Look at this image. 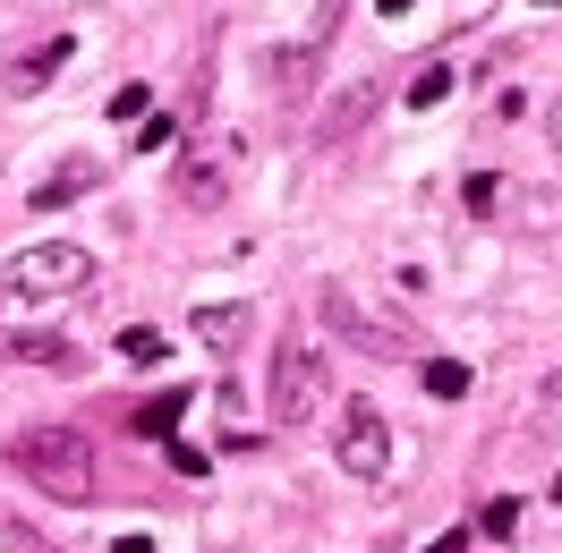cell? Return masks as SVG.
Listing matches in <instances>:
<instances>
[{
	"mask_svg": "<svg viewBox=\"0 0 562 553\" xmlns=\"http://www.w3.org/2000/svg\"><path fill=\"white\" fill-rule=\"evenodd\" d=\"M367 94H375V86H341V103L316 120V137H324V145H341V137H350V120L367 111Z\"/></svg>",
	"mask_w": 562,
	"mask_h": 553,
	"instance_id": "cell-10",
	"label": "cell"
},
{
	"mask_svg": "<svg viewBox=\"0 0 562 553\" xmlns=\"http://www.w3.org/2000/svg\"><path fill=\"white\" fill-rule=\"evenodd\" d=\"M120 358H162V332H154V324H128V332H120Z\"/></svg>",
	"mask_w": 562,
	"mask_h": 553,
	"instance_id": "cell-17",
	"label": "cell"
},
{
	"mask_svg": "<svg viewBox=\"0 0 562 553\" xmlns=\"http://www.w3.org/2000/svg\"><path fill=\"white\" fill-rule=\"evenodd\" d=\"M60 60H69V35H52L43 52H18V86H26V94H35V86H52V77H60Z\"/></svg>",
	"mask_w": 562,
	"mask_h": 553,
	"instance_id": "cell-9",
	"label": "cell"
},
{
	"mask_svg": "<svg viewBox=\"0 0 562 553\" xmlns=\"http://www.w3.org/2000/svg\"><path fill=\"white\" fill-rule=\"evenodd\" d=\"M546 145H554V154H562V94H554V103H546Z\"/></svg>",
	"mask_w": 562,
	"mask_h": 553,
	"instance_id": "cell-20",
	"label": "cell"
},
{
	"mask_svg": "<svg viewBox=\"0 0 562 553\" xmlns=\"http://www.w3.org/2000/svg\"><path fill=\"white\" fill-rule=\"evenodd\" d=\"M460 196H469V213H477V222H486V213L503 205V179H486V171H477V179H469V188H460Z\"/></svg>",
	"mask_w": 562,
	"mask_h": 553,
	"instance_id": "cell-16",
	"label": "cell"
},
{
	"mask_svg": "<svg viewBox=\"0 0 562 553\" xmlns=\"http://www.w3.org/2000/svg\"><path fill=\"white\" fill-rule=\"evenodd\" d=\"M426 553H469V528H443V537H435Z\"/></svg>",
	"mask_w": 562,
	"mask_h": 553,
	"instance_id": "cell-19",
	"label": "cell"
},
{
	"mask_svg": "<svg viewBox=\"0 0 562 553\" xmlns=\"http://www.w3.org/2000/svg\"><path fill=\"white\" fill-rule=\"evenodd\" d=\"M443 94H452V69L435 60V69H418V77H409V94H401V103H409V111H435Z\"/></svg>",
	"mask_w": 562,
	"mask_h": 553,
	"instance_id": "cell-12",
	"label": "cell"
},
{
	"mask_svg": "<svg viewBox=\"0 0 562 553\" xmlns=\"http://www.w3.org/2000/svg\"><path fill=\"white\" fill-rule=\"evenodd\" d=\"M316 307H324V324H341L350 341L384 349V358H409V324H392V315H367V307H358V298H341V290H324Z\"/></svg>",
	"mask_w": 562,
	"mask_h": 553,
	"instance_id": "cell-5",
	"label": "cell"
},
{
	"mask_svg": "<svg viewBox=\"0 0 562 553\" xmlns=\"http://www.w3.org/2000/svg\"><path fill=\"white\" fill-rule=\"evenodd\" d=\"M86 281H94V247L43 239V247H26V256L9 264V298H77Z\"/></svg>",
	"mask_w": 562,
	"mask_h": 553,
	"instance_id": "cell-3",
	"label": "cell"
},
{
	"mask_svg": "<svg viewBox=\"0 0 562 553\" xmlns=\"http://www.w3.org/2000/svg\"><path fill=\"white\" fill-rule=\"evenodd\" d=\"M333 400V366L307 332H281L273 349V426H307V417Z\"/></svg>",
	"mask_w": 562,
	"mask_h": 553,
	"instance_id": "cell-2",
	"label": "cell"
},
{
	"mask_svg": "<svg viewBox=\"0 0 562 553\" xmlns=\"http://www.w3.org/2000/svg\"><path fill=\"white\" fill-rule=\"evenodd\" d=\"M512 528H520V503H512V494H503V503H486V511H477V537H512Z\"/></svg>",
	"mask_w": 562,
	"mask_h": 553,
	"instance_id": "cell-14",
	"label": "cell"
},
{
	"mask_svg": "<svg viewBox=\"0 0 562 553\" xmlns=\"http://www.w3.org/2000/svg\"><path fill=\"white\" fill-rule=\"evenodd\" d=\"M86 188H103V162H60V171L35 188V213H60V205H77Z\"/></svg>",
	"mask_w": 562,
	"mask_h": 553,
	"instance_id": "cell-7",
	"label": "cell"
},
{
	"mask_svg": "<svg viewBox=\"0 0 562 553\" xmlns=\"http://www.w3.org/2000/svg\"><path fill=\"white\" fill-rule=\"evenodd\" d=\"M222 188H231V145H196V154H179V171H171V196L179 205H222Z\"/></svg>",
	"mask_w": 562,
	"mask_h": 553,
	"instance_id": "cell-6",
	"label": "cell"
},
{
	"mask_svg": "<svg viewBox=\"0 0 562 553\" xmlns=\"http://www.w3.org/2000/svg\"><path fill=\"white\" fill-rule=\"evenodd\" d=\"M111 120H154V86H120V94H111Z\"/></svg>",
	"mask_w": 562,
	"mask_h": 553,
	"instance_id": "cell-13",
	"label": "cell"
},
{
	"mask_svg": "<svg viewBox=\"0 0 562 553\" xmlns=\"http://www.w3.org/2000/svg\"><path fill=\"white\" fill-rule=\"evenodd\" d=\"M333 460H341V477L375 485L392 469V417L375 409V400H350V409H341V435H333Z\"/></svg>",
	"mask_w": 562,
	"mask_h": 553,
	"instance_id": "cell-4",
	"label": "cell"
},
{
	"mask_svg": "<svg viewBox=\"0 0 562 553\" xmlns=\"http://www.w3.org/2000/svg\"><path fill=\"white\" fill-rule=\"evenodd\" d=\"M196 341H205L213 358H231V349L247 341V307H196Z\"/></svg>",
	"mask_w": 562,
	"mask_h": 553,
	"instance_id": "cell-8",
	"label": "cell"
},
{
	"mask_svg": "<svg viewBox=\"0 0 562 553\" xmlns=\"http://www.w3.org/2000/svg\"><path fill=\"white\" fill-rule=\"evenodd\" d=\"M179 409H188V392H171V400H145V409H137V426H145V435H162V426H171Z\"/></svg>",
	"mask_w": 562,
	"mask_h": 553,
	"instance_id": "cell-18",
	"label": "cell"
},
{
	"mask_svg": "<svg viewBox=\"0 0 562 553\" xmlns=\"http://www.w3.org/2000/svg\"><path fill=\"white\" fill-rule=\"evenodd\" d=\"M120 553H154V545H145V537H120Z\"/></svg>",
	"mask_w": 562,
	"mask_h": 553,
	"instance_id": "cell-21",
	"label": "cell"
},
{
	"mask_svg": "<svg viewBox=\"0 0 562 553\" xmlns=\"http://www.w3.org/2000/svg\"><path fill=\"white\" fill-rule=\"evenodd\" d=\"M179 145V120H137V154H171Z\"/></svg>",
	"mask_w": 562,
	"mask_h": 553,
	"instance_id": "cell-15",
	"label": "cell"
},
{
	"mask_svg": "<svg viewBox=\"0 0 562 553\" xmlns=\"http://www.w3.org/2000/svg\"><path fill=\"white\" fill-rule=\"evenodd\" d=\"M418 383L435 392V400H460V392H469V366H460V358H426Z\"/></svg>",
	"mask_w": 562,
	"mask_h": 553,
	"instance_id": "cell-11",
	"label": "cell"
},
{
	"mask_svg": "<svg viewBox=\"0 0 562 553\" xmlns=\"http://www.w3.org/2000/svg\"><path fill=\"white\" fill-rule=\"evenodd\" d=\"M537 9H562V0H537Z\"/></svg>",
	"mask_w": 562,
	"mask_h": 553,
	"instance_id": "cell-22",
	"label": "cell"
},
{
	"mask_svg": "<svg viewBox=\"0 0 562 553\" xmlns=\"http://www.w3.org/2000/svg\"><path fill=\"white\" fill-rule=\"evenodd\" d=\"M18 469L52 494V503H94V443L77 426H26L18 435Z\"/></svg>",
	"mask_w": 562,
	"mask_h": 553,
	"instance_id": "cell-1",
	"label": "cell"
}]
</instances>
